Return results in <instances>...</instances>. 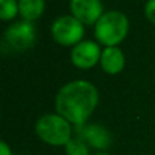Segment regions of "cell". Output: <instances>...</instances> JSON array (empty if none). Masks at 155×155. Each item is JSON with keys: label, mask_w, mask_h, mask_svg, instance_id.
Masks as SVG:
<instances>
[{"label": "cell", "mask_w": 155, "mask_h": 155, "mask_svg": "<svg viewBox=\"0 0 155 155\" xmlns=\"http://www.w3.org/2000/svg\"><path fill=\"white\" fill-rule=\"evenodd\" d=\"M98 104V90L87 80H74L60 88L56 95L57 114L75 124L84 125Z\"/></svg>", "instance_id": "obj_1"}, {"label": "cell", "mask_w": 155, "mask_h": 155, "mask_svg": "<svg viewBox=\"0 0 155 155\" xmlns=\"http://www.w3.org/2000/svg\"><path fill=\"white\" fill-rule=\"evenodd\" d=\"M35 132L42 142L56 147L65 146L72 137L70 121L65 120L63 116L54 113L44 114L42 117L38 118L35 124Z\"/></svg>", "instance_id": "obj_2"}, {"label": "cell", "mask_w": 155, "mask_h": 155, "mask_svg": "<svg viewBox=\"0 0 155 155\" xmlns=\"http://www.w3.org/2000/svg\"><path fill=\"white\" fill-rule=\"evenodd\" d=\"M128 33V18L120 11L104 14L95 23V38L106 46H116Z\"/></svg>", "instance_id": "obj_3"}, {"label": "cell", "mask_w": 155, "mask_h": 155, "mask_svg": "<svg viewBox=\"0 0 155 155\" xmlns=\"http://www.w3.org/2000/svg\"><path fill=\"white\" fill-rule=\"evenodd\" d=\"M35 41V27L29 21L15 22L7 27L3 35L2 48L10 52H25L33 46Z\"/></svg>", "instance_id": "obj_4"}, {"label": "cell", "mask_w": 155, "mask_h": 155, "mask_svg": "<svg viewBox=\"0 0 155 155\" xmlns=\"http://www.w3.org/2000/svg\"><path fill=\"white\" fill-rule=\"evenodd\" d=\"M83 33V23L75 16H60L52 25V35L60 45H76L82 40Z\"/></svg>", "instance_id": "obj_5"}, {"label": "cell", "mask_w": 155, "mask_h": 155, "mask_svg": "<svg viewBox=\"0 0 155 155\" xmlns=\"http://www.w3.org/2000/svg\"><path fill=\"white\" fill-rule=\"evenodd\" d=\"M78 136L82 137L90 147L97 148V150H106L112 146V135L105 128L104 125L99 124H87L76 128Z\"/></svg>", "instance_id": "obj_6"}, {"label": "cell", "mask_w": 155, "mask_h": 155, "mask_svg": "<svg viewBox=\"0 0 155 155\" xmlns=\"http://www.w3.org/2000/svg\"><path fill=\"white\" fill-rule=\"evenodd\" d=\"M101 53L98 44L94 41H80L74 46L71 52V60L79 68H91L101 60Z\"/></svg>", "instance_id": "obj_7"}, {"label": "cell", "mask_w": 155, "mask_h": 155, "mask_svg": "<svg viewBox=\"0 0 155 155\" xmlns=\"http://www.w3.org/2000/svg\"><path fill=\"white\" fill-rule=\"evenodd\" d=\"M70 7L72 15L86 25L97 23L104 15L101 0H71Z\"/></svg>", "instance_id": "obj_8"}, {"label": "cell", "mask_w": 155, "mask_h": 155, "mask_svg": "<svg viewBox=\"0 0 155 155\" xmlns=\"http://www.w3.org/2000/svg\"><path fill=\"white\" fill-rule=\"evenodd\" d=\"M99 61H101V67L105 72L114 75L124 68L125 57H124L121 49L116 48V46H106L105 51H102Z\"/></svg>", "instance_id": "obj_9"}, {"label": "cell", "mask_w": 155, "mask_h": 155, "mask_svg": "<svg viewBox=\"0 0 155 155\" xmlns=\"http://www.w3.org/2000/svg\"><path fill=\"white\" fill-rule=\"evenodd\" d=\"M45 8V0H19V12L26 21H34Z\"/></svg>", "instance_id": "obj_10"}, {"label": "cell", "mask_w": 155, "mask_h": 155, "mask_svg": "<svg viewBox=\"0 0 155 155\" xmlns=\"http://www.w3.org/2000/svg\"><path fill=\"white\" fill-rule=\"evenodd\" d=\"M64 147H65V154L67 155H90L87 143L79 136L71 137L70 142Z\"/></svg>", "instance_id": "obj_11"}, {"label": "cell", "mask_w": 155, "mask_h": 155, "mask_svg": "<svg viewBox=\"0 0 155 155\" xmlns=\"http://www.w3.org/2000/svg\"><path fill=\"white\" fill-rule=\"evenodd\" d=\"M0 16L3 21L12 19L19 11V3L15 0H0Z\"/></svg>", "instance_id": "obj_12"}, {"label": "cell", "mask_w": 155, "mask_h": 155, "mask_svg": "<svg viewBox=\"0 0 155 155\" xmlns=\"http://www.w3.org/2000/svg\"><path fill=\"white\" fill-rule=\"evenodd\" d=\"M144 12H146V16L148 18V21L155 23V0H148L147 4H146Z\"/></svg>", "instance_id": "obj_13"}, {"label": "cell", "mask_w": 155, "mask_h": 155, "mask_svg": "<svg viewBox=\"0 0 155 155\" xmlns=\"http://www.w3.org/2000/svg\"><path fill=\"white\" fill-rule=\"evenodd\" d=\"M0 155H12V151H11L10 146H8L4 140L0 142Z\"/></svg>", "instance_id": "obj_14"}, {"label": "cell", "mask_w": 155, "mask_h": 155, "mask_svg": "<svg viewBox=\"0 0 155 155\" xmlns=\"http://www.w3.org/2000/svg\"><path fill=\"white\" fill-rule=\"evenodd\" d=\"M94 155H110L109 153H105V151H98V153H95Z\"/></svg>", "instance_id": "obj_15"}]
</instances>
